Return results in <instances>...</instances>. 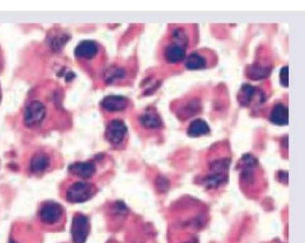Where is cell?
<instances>
[{
    "label": "cell",
    "instance_id": "6da1fadb",
    "mask_svg": "<svg viewBox=\"0 0 305 243\" xmlns=\"http://www.w3.org/2000/svg\"><path fill=\"white\" fill-rule=\"evenodd\" d=\"M46 105L39 99H33L27 103L23 111V124L27 128H39L46 119Z\"/></svg>",
    "mask_w": 305,
    "mask_h": 243
},
{
    "label": "cell",
    "instance_id": "7a4b0ae2",
    "mask_svg": "<svg viewBox=\"0 0 305 243\" xmlns=\"http://www.w3.org/2000/svg\"><path fill=\"white\" fill-rule=\"evenodd\" d=\"M96 193L93 184L86 180H78L70 185L66 190V200L70 203H83L89 201Z\"/></svg>",
    "mask_w": 305,
    "mask_h": 243
},
{
    "label": "cell",
    "instance_id": "3957f363",
    "mask_svg": "<svg viewBox=\"0 0 305 243\" xmlns=\"http://www.w3.org/2000/svg\"><path fill=\"white\" fill-rule=\"evenodd\" d=\"M230 162L226 159L215 160L211 164L210 173L205 178V186L210 189H216L223 186L227 181V172L230 168Z\"/></svg>",
    "mask_w": 305,
    "mask_h": 243
},
{
    "label": "cell",
    "instance_id": "277c9868",
    "mask_svg": "<svg viewBox=\"0 0 305 243\" xmlns=\"http://www.w3.org/2000/svg\"><path fill=\"white\" fill-rule=\"evenodd\" d=\"M64 208L54 201H46L41 205L39 211V218L45 226H56L63 221Z\"/></svg>",
    "mask_w": 305,
    "mask_h": 243
},
{
    "label": "cell",
    "instance_id": "5b68a950",
    "mask_svg": "<svg viewBox=\"0 0 305 243\" xmlns=\"http://www.w3.org/2000/svg\"><path fill=\"white\" fill-rule=\"evenodd\" d=\"M102 53V48L98 43L94 41H83L80 43L75 48L76 58L80 64L89 66L91 63L98 60V58Z\"/></svg>",
    "mask_w": 305,
    "mask_h": 243
},
{
    "label": "cell",
    "instance_id": "8992f818",
    "mask_svg": "<svg viewBox=\"0 0 305 243\" xmlns=\"http://www.w3.org/2000/svg\"><path fill=\"white\" fill-rule=\"evenodd\" d=\"M128 135V127L122 120L115 118L111 120L106 126L105 137L113 147H121L127 139Z\"/></svg>",
    "mask_w": 305,
    "mask_h": 243
},
{
    "label": "cell",
    "instance_id": "52a82bcc",
    "mask_svg": "<svg viewBox=\"0 0 305 243\" xmlns=\"http://www.w3.org/2000/svg\"><path fill=\"white\" fill-rule=\"evenodd\" d=\"M90 231L89 218L77 214L73 218L71 226L72 238L74 243H85Z\"/></svg>",
    "mask_w": 305,
    "mask_h": 243
},
{
    "label": "cell",
    "instance_id": "ba28073f",
    "mask_svg": "<svg viewBox=\"0 0 305 243\" xmlns=\"http://www.w3.org/2000/svg\"><path fill=\"white\" fill-rule=\"evenodd\" d=\"M52 157L49 151L46 150H40L33 157L29 164V170L34 175H41L46 173L52 168Z\"/></svg>",
    "mask_w": 305,
    "mask_h": 243
},
{
    "label": "cell",
    "instance_id": "9c48e42d",
    "mask_svg": "<svg viewBox=\"0 0 305 243\" xmlns=\"http://www.w3.org/2000/svg\"><path fill=\"white\" fill-rule=\"evenodd\" d=\"M129 101L123 96H107L102 101L101 107L107 113L122 112L128 108Z\"/></svg>",
    "mask_w": 305,
    "mask_h": 243
},
{
    "label": "cell",
    "instance_id": "30bf717a",
    "mask_svg": "<svg viewBox=\"0 0 305 243\" xmlns=\"http://www.w3.org/2000/svg\"><path fill=\"white\" fill-rule=\"evenodd\" d=\"M139 123L145 129L157 130L162 128L163 121L155 109L148 108L140 114Z\"/></svg>",
    "mask_w": 305,
    "mask_h": 243
},
{
    "label": "cell",
    "instance_id": "8fae6325",
    "mask_svg": "<svg viewBox=\"0 0 305 243\" xmlns=\"http://www.w3.org/2000/svg\"><path fill=\"white\" fill-rule=\"evenodd\" d=\"M69 171L80 179H88L95 176L96 166L92 162H77L70 165Z\"/></svg>",
    "mask_w": 305,
    "mask_h": 243
},
{
    "label": "cell",
    "instance_id": "7c38bea8",
    "mask_svg": "<svg viewBox=\"0 0 305 243\" xmlns=\"http://www.w3.org/2000/svg\"><path fill=\"white\" fill-rule=\"evenodd\" d=\"M187 48L175 43H170L164 49V58L169 64H178L186 57Z\"/></svg>",
    "mask_w": 305,
    "mask_h": 243
},
{
    "label": "cell",
    "instance_id": "4fadbf2b",
    "mask_svg": "<svg viewBox=\"0 0 305 243\" xmlns=\"http://www.w3.org/2000/svg\"><path fill=\"white\" fill-rule=\"evenodd\" d=\"M270 121L274 125H288L289 123V110L288 107L282 103L276 105L270 113Z\"/></svg>",
    "mask_w": 305,
    "mask_h": 243
},
{
    "label": "cell",
    "instance_id": "5bb4252c",
    "mask_svg": "<svg viewBox=\"0 0 305 243\" xmlns=\"http://www.w3.org/2000/svg\"><path fill=\"white\" fill-rule=\"evenodd\" d=\"M210 132V128L207 122L201 118H197L192 122L187 130V135L192 138H198L208 135Z\"/></svg>",
    "mask_w": 305,
    "mask_h": 243
},
{
    "label": "cell",
    "instance_id": "9a60e30c",
    "mask_svg": "<svg viewBox=\"0 0 305 243\" xmlns=\"http://www.w3.org/2000/svg\"><path fill=\"white\" fill-rule=\"evenodd\" d=\"M270 73H271V68L258 64L248 66L247 70V75L250 79L254 81L265 79L270 75Z\"/></svg>",
    "mask_w": 305,
    "mask_h": 243
},
{
    "label": "cell",
    "instance_id": "2e32d148",
    "mask_svg": "<svg viewBox=\"0 0 305 243\" xmlns=\"http://www.w3.org/2000/svg\"><path fill=\"white\" fill-rule=\"evenodd\" d=\"M256 94V88L250 84H244L238 94V103L241 106H248L252 103Z\"/></svg>",
    "mask_w": 305,
    "mask_h": 243
},
{
    "label": "cell",
    "instance_id": "e0dca14e",
    "mask_svg": "<svg viewBox=\"0 0 305 243\" xmlns=\"http://www.w3.org/2000/svg\"><path fill=\"white\" fill-rule=\"evenodd\" d=\"M207 66L206 59L198 52H193L188 56L186 62V67L190 70H201Z\"/></svg>",
    "mask_w": 305,
    "mask_h": 243
},
{
    "label": "cell",
    "instance_id": "ac0fdd59",
    "mask_svg": "<svg viewBox=\"0 0 305 243\" xmlns=\"http://www.w3.org/2000/svg\"><path fill=\"white\" fill-rule=\"evenodd\" d=\"M127 76V72L124 68L119 66H112L105 73V81L107 83L113 84L124 79Z\"/></svg>",
    "mask_w": 305,
    "mask_h": 243
},
{
    "label": "cell",
    "instance_id": "d6986e66",
    "mask_svg": "<svg viewBox=\"0 0 305 243\" xmlns=\"http://www.w3.org/2000/svg\"><path fill=\"white\" fill-rule=\"evenodd\" d=\"M200 109H201L200 101L197 100V99H192L182 107L179 115L181 117V118H189L199 112Z\"/></svg>",
    "mask_w": 305,
    "mask_h": 243
},
{
    "label": "cell",
    "instance_id": "ffe728a7",
    "mask_svg": "<svg viewBox=\"0 0 305 243\" xmlns=\"http://www.w3.org/2000/svg\"><path fill=\"white\" fill-rule=\"evenodd\" d=\"M172 42L187 48L189 46V37L183 27H176L172 34Z\"/></svg>",
    "mask_w": 305,
    "mask_h": 243
},
{
    "label": "cell",
    "instance_id": "44dd1931",
    "mask_svg": "<svg viewBox=\"0 0 305 243\" xmlns=\"http://www.w3.org/2000/svg\"><path fill=\"white\" fill-rule=\"evenodd\" d=\"M289 68L288 66H284L280 70V84L284 87H288L289 85Z\"/></svg>",
    "mask_w": 305,
    "mask_h": 243
},
{
    "label": "cell",
    "instance_id": "7402d4cb",
    "mask_svg": "<svg viewBox=\"0 0 305 243\" xmlns=\"http://www.w3.org/2000/svg\"><path fill=\"white\" fill-rule=\"evenodd\" d=\"M157 187L161 192H165L169 188V182L165 178L161 177L157 179Z\"/></svg>",
    "mask_w": 305,
    "mask_h": 243
},
{
    "label": "cell",
    "instance_id": "603a6c76",
    "mask_svg": "<svg viewBox=\"0 0 305 243\" xmlns=\"http://www.w3.org/2000/svg\"><path fill=\"white\" fill-rule=\"evenodd\" d=\"M279 181L283 184L288 183V172L287 171H280L278 173Z\"/></svg>",
    "mask_w": 305,
    "mask_h": 243
},
{
    "label": "cell",
    "instance_id": "cb8c5ba5",
    "mask_svg": "<svg viewBox=\"0 0 305 243\" xmlns=\"http://www.w3.org/2000/svg\"><path fill=\"white\" fill-rule=\"evenodd\" d=\"M9 243H17V242H16V241H12V240H11V241H9Z\"/></svg>",
    "mask_w": 305,
    "mask_h": 243
},
{
    "label": "cell",
    "instance_id": "d4e9b609",
    "mask_svg": "<svg viewBox=\"0 0 305 243\" xmlns=\"http://www.w3.org/2000/svg\"><path fill=\"white\" fill-rule=\"evenodd\" d=\"M186 243H194V242H186Z\"/></svg>",
    "mask_w": 305,
    "mask_h": 243
}]
</instances>
